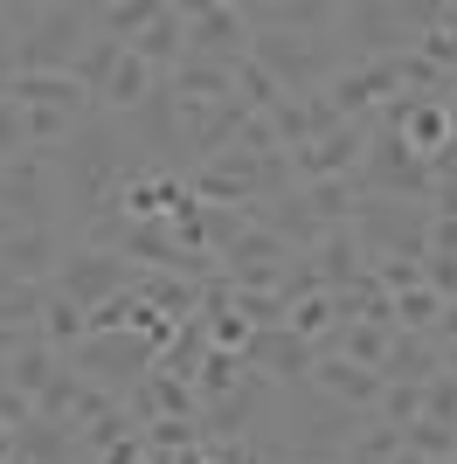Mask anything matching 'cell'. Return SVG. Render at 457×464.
<instances>
[{"label":"cell","instance_id":"obj_5","mask_svg":"<svg viewBox=\"0 0 457 464\" xmlns=\"http://www.w3.org/2000/svg\"><path fill=\"white\" fill-rule=\"evenodd\" d=\"M0 215L15 229H70L63 222V188H56V160L49 153H21L0 167Z\"/></svg>","mask_w":457,"mask_h":464},{"label":"cell","instance_id":"obj_22","mask_svg":"<svg viewBox=\"0 0 457 464\" xmlns=\"http://www.w3.org/2000/svg\"><path fill=\"white\" fill-rule=\"evenodd\" d=\"M42 340H49L56 353H76L83 340H91V312H83V305H70V298H63L56 285H49V305H42Z\"/></svg>","mask_w":457,"mask_h":464},{"label":"cell","instance_id":"obj_15","mask_svg":"<svg viewBox=\"0 0 457 464\" xmlns=\"http://www.w3.org/2000/svg\"><path fill=\"white\" fill-rule=\"evenodd\" d=\"M132 56L146 63V70H160V77H173V70L188 63V0H167V7L152 14V28L132 42Z\"/></svg>","mask_w":457,"mask_h":464},{"label":"cell","instance_id":"obj_26","mask_svg":"<svg viewBox=\"0 0 457 464\" xmlns=\"http://www.w3.org/2000/svg\"><path fill=\"white\" fill-rule=\"evenodd\" d=\"M285 326L298 333V340H312V347H319L326 333L340 326V298H333V291H312V298H298V305H291Z\"/></svg>","mask_w":457,"mask_h":464},{"label":"cell","instance_id":"obj_10","mask_svg":"<svg viewBox=\"0 0 457 464\" xmlns=\"http://www.w3.org/2000/svg\"><path fill=\"white\" fill-rule=\"evenodd\" d=\"M243 361H249V374H264L270 388H298V382H312V368H319V347L298 340L291 326H270V333H249Z\"/></svg>","mask_w":457,"mask_h":464},{"label":"cell","instance_id":"obj_29","mask_svg":"<svg viewBox=\"0 0 457 464\" xmlns=\"http://www.w3.org/2000/svg\"><path fill=\"white\" fill-rule=\"evenodd\" d=\"M402 450H416V458H430V464H451L457 430H451V423H430V416H416V423H402Z\"/></svg>","mask_w":457,"mask_h":464},{"label":"cell","instance_id":"obj_13","mask_svg":"<svg viewBox=\"0 0 457 464\" xmlns=\"http://www.w3.org/2000/svg\"><path fill=\"white\" fill-rule=\"evenodd\" d=\"M7 97L21 111H70V118H91V91L63 70H15L7 77Z\"/></svg>","mask_w":457,"mask_h":464},{"label":"cell","instance_id":"obj_16","mask_svg":"<svg viewBox=\"0 0 457 464\" xmlns=\"http://www.w3.org/2000/svg\"><path fill=\"white\" fill-rule=\"evenodd\" d=\"M312 388L319 395H333V402L346 409H381V374L374 368H354V361H340V353H319V368H312Z\"/></svg>","mask_w":457,"mask_h":464},{"label":"cell","instance_id":"obj_28","mask_svg":"<svg viewBox=\"0 0 457 464\" xmlns=\"http://www.w3.org/2000/svg\"><path fill=\"white\" fill-rule=\"evenodd\" d=\"M249 374V361L243 353H222V347H209V361H201V374H194V395L201 402H215V395H228V388Z\"/></svg>","mask_w":457,"mask_h":464},{"label":"cell","instance_id":"obj_11","mask_svg":"<svg viewBox=\"0 0 457 464\" xmlns=\"http://www.w3.org/2000/svg\"><path fill=\"white\" fill-rule=\"evenodd\" d=\"M249 35H340V0H243Z\"/></svg>","mask_w":457,"mask_h":464},{"label":"cell","instance_id":"obj_9","mask_svg":"<svg viewBox=\"0 0 457 464\" xmlns=\"http://www.w3.org/2000/svg\"><path fill=\"white\" fill-rule=\"evenodd\" d=\"M70 243H76L70 229H7L0 236V277H15V285H56Z\"/></svg>","mask_w":457,"mask_h":464},{"label":"cell","instance_id":"obj_38","mask_svg":"<svg viewBox=\"0 0 457 464\" xmlns=\"http://www.w3.org/2000/svg\"><path fill=\"white\" fill-rule=\"evenodd\" d=\"M423 285L437 291V298H457V256H437V250H430V256H423Z\"/></svg>","mask_w":457,"mask_h":464},{"label":"cell","instance_id":"obj_21","mask_svg":"<svg viewBox=\"0 0 457 464\" xmlns=\"http://www.w3.org/2000/svg\"><path fill=\"white\" fill-rule=\"evenodd\" d=\"M160 7H167V0H91V28L104 42H118V49H132V42L152 28Z\"/></svg>","mask_w":457,"mask_h":464},{"label":"cell","instance_id":"obj_27","mask_svg":"<svg viewBox=\"0 0 457 464\" xmlns=\"http://www.w3.org/2000/svg\"><path fill=\"white\" fill-rule=\"evenodd\" d=\"M443 305H451V298H437V291H430V285L402 291V298H395V333H437Z\"/></svg>","mask_w":457,"mask_h":464},{"label":"cell","instance_id":"obj_4","mask_svg":"<svg viewBox=\"0 0 457 464\" xmlns=\"http://www.w3.org/2000/svg\"><path fill=\"white\" fill-rule=\"evenodd\" d=\"M354 188L381 194V201H430L437 174H430V160L409 153V139H402V132L367 125V153H361V167H354Z\"/></svg>","mask_w":457,"mask_h":464},{"label":"cell","instance_id":"obj_30","mask_svg":"<svg viewBox=\"0 0 457 464\" xmlns=\"http://www.w3.org/2000/svg\"><path fill=\"white\" fill-rule=\"evenodd\" d=\"M228 305L243 312L249 333H270V326H285V319H291V305L277 298V291H228Z\"/></svg>","mask_w":457,"mask_h":464},{"label":"cell","instance_id":"obj_23","mask_svg":"<svg viewBox=\"0 0 457 464\" xmlns=\"http://www.w3.org/2000/svg\"><path fill=\"white\" fill-rule=\"evenodd\" d=\"M305 208L319 215V229H346L354 222V208H361V188L354 180H305Z\"/></svg>","mask_w":457,"mask_h":464},{"label":"cell","instance_id":"obj_24","mask_svg":"<svg viewBox=\"0 0 457 464\" xmlns=\"http://www.w3.org/2000/svg\"><path fill=\"white\" fill-rule=\"evenodd\" d=\"M209 347H215V340H209V326H201V312H194L188 326H180L167 347H160V374H180V382H194V374H201V361H209Z\"/></svg>","mask_w":457,"mask_h":464},{"label":"cell","instance_id":"obj_1","mask_svg":"<svg viewBox=\"0 0 457 464\" xmlns=\"http://www.w3.org/2000/svg\"><path fill=\"white\" fill-rule=\"evenodd\" d=\"M249 63L270 70V83H277L285 97L326 91L340 70H354V56H346L340 35H257L249 42Z\"/></svg>","mask_w":457,"mask_h":464},{"label":"cell","instance_id":"obj_40","mask_svg":"<svg viewBox=\"0 0 457 464\" xmlns=\"http://www.w3.org/2000/svg\"><path fill=\"white\" fill-rule=\"evenodd\" d=\"M430 215H451L457 222V174H443L437 188H430Z\"/></svg>","mask_w":457,"mask_h":464},{"label":"cell","instance_id":"obj_19","mask_svg":"<svg viewBox=\"0 0 457 464\" xmlns=\"http://www.w3.org/2000/svg\"><path fill=\"white\" fill-rule=\"evenodd\" d=\"M443 374V347L430 340V333H395L388 340V361H381V382H437Z\"/></svg>","mask_w":457,"mask_h":464},{"label":"cell","instance_id":"obj_7","mask_svg":"<svg viewBox=\"0 0 457 464\" xmlns=\"http://www.w3.org/2000/svg\"><path fill=\"white\" fill-rule=\"evenodd\" d=\"M139 285V264H125V256L112 250H91V243H70L63 250V271H56V291L70 298V305H104V298H118V291Z\"/></svg>","mask_w":457,"mask_h":464},{"label":"cell","instance_id":"obj_31","mask_svg":"<svg viewBox=\"0 0 457 464\" xmlns=\"http://www.w3.org/2000/svg\"><path fill=\"white\" fill-rule=\"evenodd\" d=\"M374 458H402V430H395V423H381V416H367V430L346 444L340 464H374Z\"/></svg>","mask_w":457,"mask_h":464},{"label":"cell","instance_id":"obj_36","mask_svg":"<svg viewBox=\"0 0 457 464\" xmlns=\"http://www.w3.org/2000/svg\"><path fill=\"white\" fill-rule=\"evenodd\" d=\"M423 416H430V423H451L457 430V374L443 368L437 382H423Z\"/></svg>","mask_w":457,"mask_h":464},{"label":"cell","instance_id":"obj_39","mask_svg":"<svg viewBox=\"0 0 457 464\" xmlns=\"http://www.w3.org/2000/svg\"><path fill=\"white\" fill-rule=\"evenodd\" d=\"M0 423H7V430H28V423H35V395H21V388H0Z\"/></svg>","mask_w":457,"mask_h":464},{"label":"cell","instance_id":"obj_12","mask_svg":"<svg viewBox=\"0 0 457 464\" xmlns=\"http://www.w3.org/2000/svg\"><path fill=\"white\" fill-rule=\"evenodd\" d=\"M243 215H249V229H270L285 250H298V256L326 236V229H319V215L305 208V194H298V188H291V194H257Z\"/></svg>","mask_w":457,"mask_h":464},{"label":"cell","instance_id":"obj_14","mask_svg":"<svg viewBox=\"0 0 457 464\" xmlns=\"http://www.w3.org/2000/svg\"><path fill=\"white\" fill-rule=\"evenodd\" d=\"M264 125L277 132L285 153H298V146H312L319 132H333L340 118H333V104H326V91H305V97H277V104L264 111Z\"/></svg>","mask_w":457,"mask_h":464},{"label":"cell","instance_id":"obj_2","mask_svg":"<svg viewBox=\"0 0 457 464\" xmlns=\"http://www.w3.org/2000/svg\"><path fill=\"white\" fill-rule=\"evenodd\" d=\"M91 0H42L35 7V28L21 35V49H15V70H63L70 77L76 70V56L91 49Z\"/></svg>","mask_w":457,"mask_h":464},{"label":"cell","instance_id":"obj_45","mask_svg":"<svg viewBox=\"0 0 457 464\" xmlns=\"http://www.w3.org/2000/svg\"><path fill=\"white\" fill-rule=\"evenodd\" d=\"M451 305H457V298H451Z\"/></svg>","mask_w":457,"mask_h":464},{"label":"cell","instance_id":"obj_6","mask_svg":"<svg viewBox=\"0 0 457 464\" xmlns=\"http://www.w3.org/2000/svg\"><path fill=\"white\" fill-rule=\"evenodd\" d=\"M430 201H381V194H361L354 208V236H361L367 256H416L430 250Z\"/></svg>","mask_w":457,"mask_h":464},{"label":"cell","instance_id":"obj_25","mask_svg":"<svg viewBox=\"0 0 457 464\" xmlns=\"http://www.w3.org/2000/svg\"><path fill=\"white\" fill-rule=\"evenodd\" d=\"M56 374H63V353L49 347V340H28V347L7 361V388H21V395H42Z\"/></svg>","mask_w":457,"mask_h":464},{"label":"cell","instance_id":"obj_18","mask_svg":"<svg viewBox=\"0 0 457 464\" xmlns=\"http://www.w3.org/2000/svg\"><path fill=\"white\" fill-rule=\"evenodd\" d=\"M160 70H146V63L132 56V49H125V56H118V70H112V83H104V91L91 97V111H104V118H132L139 104H146L152 91H160Z\"/></svg>","mask_w":457,"mask_h":464},{"label":"cell","instance_id":"obj_8","mask_svg":"<svg viewBox=\"0 0 457 464\" xmlns=\"http://www.w3.org/2000/svg\"><path fill=\"white\" fill-rule=\"evenodd\" d=\"M249 21H243V0H188V56H209V63H236L249 56Z\"/></svg>","mask_w":457,"mask_h":464},{"label":"cell","instance_id":"obj_37","mask_svg":"<svg viewBox=\"0 0 457 464\" xmlns=\"http://www.w3.org/2000/svg\"><path fill=\"white\" fill-rule=\"evenodd\" d=\"M21 153H35V146H28V111L7 97V104H0V167H7V160H21Z\"/></svg>","mask_w":457,"mask_h":464},{"label":"cell","instance_id":"obj_42","mask_svg":"<svg viewBox=\"0 0 457 464\" xmlns=\"http://www.w3.org/2000/svg\"><path fill=\"white\" fill-rule=\"evenodd\" d=\"M443 368H451V374H457V347H451V353H443Z\"/></svg>","mask_w":457,"mask_h":464},{"label":"cell","instance_id":"obj_33","mask_svg":"<svg viewBox=\"0 0 457 464\" xmlns=\"http://www.w3.org/2000/svg\"><path fill=\"white\" fill-rule=\"evenodd\" d=\"M367 277H374L388 298H402V291L423 285V264H416V256H367Z\"/></svg>","mask_w":457,"mask_h":464},{"label":"cell","instance_id":"obj_3","mask_svg":"<svg viewBox=\"0 0 457 464\" xmlns=\"http://www.w3.org/2000/svg\"><path fill=\"white\" fill-rule=\"evenodd\" d=\"M63 368H76L91 388H104V395L125 402V395L160 368V347H152L146 333H91L76 353H63Z\"/></svg>","mask_w":457,"mask_h":464},{"label":"cell","instance_id":"obj_35","mask_svg":"<svg viewBox=\"0 0 457 464\" xmlns=\"http://www.w3.org/2000/svg\"><path fill=\"white\" fill-rule=\"evenodd\" d=\"M374 416H381V423H416V416H423V388L416 382H388V388H381V409H374Z\"/></svg>","mask_w":457,"mask_h":464},{"label":"cell","instance_id":"obj_34","mask_svg":"<svg viewBox=\"0 0 457 464\" xmlns=\"http://www.w3.org/2000/svg\"><path fill=\"white\" fill-rule=\"evenodd\" d=\"M228 77H236V97H243V104H249V111H257V118H264L270 111V104H277V97H285V91H277V83H270V70H257V63H236V70H228Z\"/></svg>","mask_w":457,"mask_h":464},{"label":"cell","instance_id":"obj_44","mask_svg":"<svg viewBox=\"0 0 457 464\" xmlns=\"http://www.w3.org/2000/svg\"><path fill=\"white\" fill-rule=\"evenodd\" d=\"M451 464H457V450H451Z\"/></svg>","mask_w":457,"mask_h":464},{"label":"cell","instance_id":"obj_20","mask_svg":"<svg viewBox=\"0 0 457 464\" xmlns=\"http://www.w3.org/2000/svg\"><path fill=\"white\" fill-rule=\"evenodd\" d=\"M167 91H173V104H222V97H236V77H228V63L188 56L167 77Z\"/></svg>","mask_w":457,"mask_h":464},{"label":"cell","instance_id":"obj_41","mask_svg":"<svg viewBox=\"0 0 457 464\" xmlns=\"http://www.w3.org/2000/svg\"><path fill=\"white\" fill-rule=\"evenodd\" d=\"M430 340H437V347H443V353H451V347H457V305H443V319H437V333H430Z\"/></svg>","mask_w":457,"mask_h":464},{"label":"cell","instance_id":"obj_17","mask_svg":"<svg viewBox=\"0 0 457 464\" xmlns=\"http://www.w3.org/2000/svg\"><path fill=\"white\" fill-rule=\"evenodd\" d=\"M312 264H319V285L326 291H354L367 277V250H361V236H354V222L346 229H326L319 243H312Z\"/></svg>","mask_w":457,"mask_h":464},{"label":"cell","instance_id":"obj_32","mask_svg":"<svg viewBox=\"0 0 457 464\" xmlns=\"http://www.w3.org/2000/svg\"><path fill=\"white\" fill-rule=\"evenodd\" d=\"M35 7H42V0H0V70H15L21 35L35 28Z\"/></svg>","mask_w":457,"mask_h":464},{"label":"cell","instance_id":"obj_43","mask_svg":"<svg viewBox=\"0 0 457 464\" xmlns=\"http://www.w3.org/2000/svg\"><path fill=\"white\" fill-rule=\"evenodd\" d=\"M0 388H7V361H0Z\"/></svg>","mask_w":457,"mask_h":464}]
</instances>
